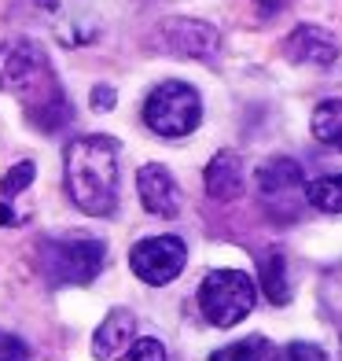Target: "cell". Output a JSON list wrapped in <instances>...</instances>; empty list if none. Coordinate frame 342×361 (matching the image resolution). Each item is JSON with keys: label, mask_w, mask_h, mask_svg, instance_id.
<instances>
[{"label": "cell", "mask_w": 342, "mask_h": 361, "mask_svg": "<svg viewBox=\"0 0 342 361\" xmlns=\"http://www.w3.org/2000/svg\"><path fill=\"white\" fill-rule=\"evenodd\" d=\"M63 159V180L74 207L92 218H110L118 207V140L100 133L77 137Z\"/></svg>", "instance_id": "cell-1"}, {"label": "cell", "mask_w": 342, "mask_h": 361, "mask_svg": "<svg viewBox=\"0 0 342 361\" xmlns=\"http://www.w3.org/2000/svg\"><path fill=\"white\" fill-rule=\"evenodd\" d=\"M0 92L19 96L26 111H34L48 96L59 92V81L52 78L41 44H34L30 37L0 41Z\"/></svg>", "instance_id": "cell-2"}, {"label": "cell", "mask_w": 342, "mask_h": 361, "mask_svg": "<svg viewBox=\"0 0 342 361\" xmlns=\"http://www.w3.org/2000/svg\"><path fill=\"white\" fill-rule=\"evenodd\" d=\"M41 273L48 276V284H92L100 276L103 262H107V247L103 240L74 233V236H52L41 243Z\"/></svg>", "instance_id": "cell-3"}, {"label": "cell", "mask_w": 342, "mask_h": 361, "mask_svg": "<svg viewBox=\"0 0 342 361\" xmlns=\"http://www.w3.org/2000/svg\"><path fill=\"white\" fill-rule=\"evenodd\" d=\"M144 122L158 137H188L203 122V100L188 81H162L144 100Z\"/></svg>", "instance_id": "cell-4"}, {"label": "cell", "mask_w": 342, "mask_h": 361, "mask_svg": "<svg viewBox=\"0 0 342 361\" xmlns=\"http://www.w3.org/2000/svg\"><path fill=\"white\" fill-rule=\"evenodd\" d=\"M258 291L254 281L239 269H214L206 273V281L199 284V310L210 324L232 328L254 310Z\"/></svg>", "instance_id": "cell-5"}, {"label": "cell", "mask_w": 342, "mask_h": 361, "mask_svg": "<svg viewBox=\"0 0 342 361\" xmlns=\"http://www.w3.org/2000/svg\"><path fill=\"white\" fill-rule=\"evenodd\" d=\"M258 200L280 221H295L309 203L305 173L295 159H265L258 166Z\"/></svg>", "instance_id": "cell-6"}, {"label": "cell", "mask_w": 342, "mask_h": 361, "mask_svg": "<svg viewBox=\"0 0 342 361\" xmlns=\"http://www.w3.org/2000/svg\"><path fill=\"white\" fill-rule=\"evenodd\" d=\"M188 262V247L181 236H148L129 251V269H133L144 284L162 288L181 276Z\"/></svg>", "instance_id": "cell-7"}, {"label": "cell", "mask_w": 342, "mask_h": 361, "mask_svg": "<svg viewBox=\"0 0 342 361\" xmlns=\"http://www.w3.org/2000/svg\"><path fill=\"white\" fill-rule=\"evenodd\" d=\"M158 41L173 56H191V59H214L221 52V34L214 26L199 19H173L158 30Z\"/></svg>", "instance_id": "cell-8"}, {"label": "cell", "mask_w": 342, "mask_h": 361, "mask_svg": "<svg viewBox=\"0 0 342 361\" xmlns=\"http://www.w3.org/2000/svg\"><path fill=\"white\" fill-rule=\"evenodd\" d=\"M137 188H140V203H144V210H148V214L173 218L177 210H181V188H177L173 173H170L166 166H158V162L140 166Z\"/></svg>", "instance_id": "cell-9"}, {"label": "cell", "mask_w": 342, "mask_h": 361, "mask_svg": "<svg viewBox=\"0 0 342 361\" xmlns=\"http://www.w3.org/2000/svg\"><path fill=\"white\" fill-rule=\"evenodd\" d=\"M284 48H287V59L302 63V67H328V63L338 59V41L320 26H298L284 41Z\"/></svg>", "instance_id": "cell-10"}, {"label": "cell", "mask_w": 342, "mask_h": 361, "mask_svg": "<svg viewBox=\"0 0 342 361\" xmlns=\"http://www.w3.org/2000/svg\"><path fill=\"white\" fill-rule=\"evenodd\" d=\"M206 192L210 200H236L243 192V162L236 152H217L214 159L206 162Z\"/></svg>", "instance_id": "cell-11"}, {"label": "cell", "mask_w": 342, "mask_h": 361, "mask_svg": "<svg viewBox=\"0 0 342 361\" xmlns=\"http://www.w3.org/2000/svg\"><path fill=\"white\" fill-rule=\"evenodd\" d=\"M133 324L137 317L129 310H110L92 336V357H114L129 343V336H133Z\"/></svg>", "instance_id": "cell-12"}, {"label": "cell", "mask_w": 342, "mask_h": 361, "mask_svg": "<svg viewBox=\"0 0 342 361\" xmlns=\"http://www.w3.org/2000/svg\"><path fill=\"white\" fill-rule=\"evenodd\" d=\"M258 273H262V291L272 306H287L291 302V281H287V258L269 247L258 258Z\"/></svg>", "instance_id": "cell-13"}, {"label": "cell", "mask_w": 342, "mask_h": 361, "mask_svg": "<svg viewBox=\"0 0 342 361\" xmlns=\"http://www.w3.org/2000/svg\"><path fill=\"white\" fill-rule=\"evenodd\" d=\"M309 129H313V137L320 144H328V147H335V152H342V100H320L317 111H313Z\"/></svg>", "instance_id": "cell-14"}, {"label": "cell", "mask_w": 342, "mask_h": 361, "mask_svg": "<svg viewBox=\"0 0 342 361\" xmlns=\"http://www.w3.org/2000/svg\"><path fill=\"white\" fill-rule=\"evenodd\" d=\"M272 357H276V350L265 336H247V339L228 343V347L210 354V361H272Z\"/></svg>", "instance_id": "cell-15"}, {"label": "cell", "mask_w": 342, "mask_h": 361, "mask_svg": "<svg viewBox=\"0 0 342 361\" xmlns=\"http://www.w3.org/2000/svg\"><path fill=\"white\" fill-rule=\"evenodd\" d=\"M309 207L324 214H342V173H324L309 185Z\"/></svg>", "instance_id": "cell-16"}, {"label": "cell", "mask_w": 342, "mask_h": 361, "mask_svg": "<svg viewBox=\"0 0 342 361\" xmlns=\"http://www.w3.org/2000/svg\"><path fill=\"white\" fill-rule=\"evenodd\" d=\"M34 162H30V159H23V162H15V166L4 173V180H0V192H4L8 195V200H11V195H19V192H26L30 188V180H34Z\"/></svg>", "instance_id": "cell-17"}, {"label": "cell", "mask_w": 342, "mask_h": 361, "mask_svg": "<svg viewBox=\"0 0 342 361\" xmlns=\"http://www.w3.org/2000/svg\"><path fill=\"white\" fill-rule=\"evenodd\" d=\"M118 361H166V347H162L158 339L144 336V339H137L133 347H129Z\"/></svg>", "instance_id": "cell-18"}, {"label": "cell", "mask_w": 342, "mask_h": 361, "mask_svg": "<svg viewBox=\"0 0 342 361\" xmlns=\"http://www.w3.org/2000/svg\"><path fill=\"white\" fill-rule=\"evenodd\" d=\"M272 361H328V354H324L317 343H287Z\"/></svg>", "instance_id": "cell-19"}, {"label": "cell", "mask_w": 342, "mask_h": 361, "mask_svg": "<svg viewBox=\"0 0 342 361\" xmlns=\"http://www.w3.org/2000/svg\"><path fill=\"white\" fill-rule=\"evenodd\" d=\"M30 357V347L19 339V336H11L0 328V361H26Z\"/></svg>", "instance_id": "cell-20"}, {"label": "cell", "mask_w": 342, "mask_h": 361, "mask_svg": "<svg viewBox=\"0 0 342 361\" xmlns=\"http://www.w3.org/2000/svg\"><path fill=\"white\" fill-rule=\"evenodd\" d=\"M114 100H118V96H114L110 85H96V89H92V107H96V111H110Z\"/></svg>", "instance_id": "cell-21"}, {"label": "cell", "mask_w": 342, "mask_h": 361, "mask_svg": "<svg viewBox=\"0 0 342 361\" xmlns=\"http://www.w3.org/2000/svg\"><path fill=\"white\" fill-rule=\"evenodd\" d=\"M19 218H15V210L8 207V203H0V225H15Z\"/></svg>", "instance_id": "cell-22"}, {"label": "cell", "mask_w": 342, "mask_h": 361, "mask_svg": "<svg viewBox=\"0 0 342 361\" xmlns=\"http://www.w3.org/2000/svg\"><path fill=\"white\" fill-rule=\"evenodd\" d=\"M262 4V11H272V8H280V0H258Z\"/></svg>", "instance_id": "cell-23"}]
</instances>
